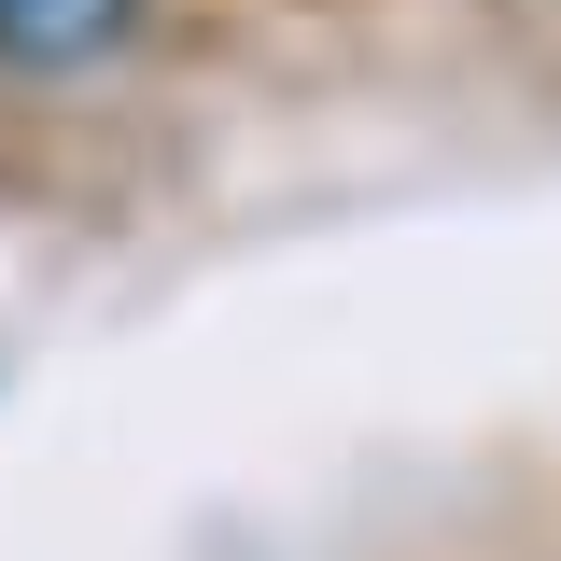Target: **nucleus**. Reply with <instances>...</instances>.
Here are the masks:
<instances>
[{
	"label": "nucleus",
	"mask_w": 561,
	"mask_h": 561,
	"mask_svg": "<svg viewBox=\"0 0 561 561\" xmlns=\"http://www.w3.org/2000/svg\"><path fill=\"white\" fill-rule=\"evenodd\" d=\"M154 28V0H0V84H70L113 70Z\"/></svg>",
	"instance_id": "nucleus-1"
}]
</instances>
